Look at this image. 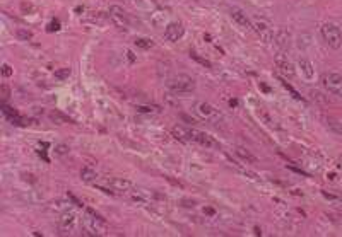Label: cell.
<instances>
[{
    "label": "cell",
    "instance_id": "10",
    "mask_svg": "<svg viewBox=\"0 0 342 237\" xmlns=\"http://www.w3.org/2000/svg\"><path fill=\"white\" fill-rule=\"evenodd\" d=\"M58 227L62 234H74V230L77 229V215L74 212H65L60 217Z\"/></svg>",
    "mask_w": 342,
    "mask_h": 237
},
{
    "label": "cell",
    "instance_id": "6",
    "mask_svg": "<svg viewBox=\"0 0 342 237\" xmlns=\"http://www.w3.org/2000/svg\"><path fill=\"white\" fill-rule=\"evenodd\" d=\"M322 86L334 96H342V75L341 74L328 72L322 75Z\"/></svg>",
    "mask_w": 342,
    "mask_h": 237
},
{
    "label": "cell",
    "instance_id": "11",
    "mask_svg": "<svg viewBox=\"0 0 342 237\" xmlns=\"http://www.w3.org/2000/svg\"><path fill=\"white\" fill-rule=\"evenodd\" d=\"M231 17H233V21L236 22V24L240 26V28L246 29V31L253 29L252 21H250L248 15H246L245 12L242 11V9H238V7H233V9H231Z\"/></svg>",
    "mask_w": 342,
    "mask_h": 237
},
{
    "label": "cell",
    "instance_id": "20",
    "mask_svg": "<svg viewBox=\"0 0 342 237\" xmlns=\"http://www.w3.org/2000/svg\"><path fill=\"white\" fill-rule=\"evenodd\" d=\"M68 75H70V69H67V67H64V69L55 70V79H58V80H65V79H68Z\"/></svg>",
    "mask_w": 342,
    "mask_h": 237
},
{
    "label": "cell",
    "instance_id": "24",
    "mask_svg": "<svg viewBox=\"0 0 342 237\" xmlns=\"http://www.w3.org/2000/svg\"><path fill=\"white\" fill-rule=\"evenodd\" d=\"M60 29V22L58 21H53V22H50V26H48V31L50 32H53V31H58Z\"/></svg>",
    "mask_w": 342,
    "mask_h": 237
},
{
    "label": "cell",
    "instance_id": "26",
    "mask_svg": "<svg viewBox=\"0 0 342 237\" xmlns=\"http://www.w3.org/2000/svg\"><path fill=\"white\" fill-rule=\"evenodd\" d=\"M17 34H19V36H21V38H24V40H29V38H31V32H24V31H19L17 32Z\"/></svg>",
    "mask_w": 342,
    "mask_h": 237
},
{
    "label": "cell",
    "instance_id": "3",
    "mask_svg": "<svg viewBox=\"0 0 342 237\" xmlns=\"http://www.w3.org/2000/svg\"><path fill=\"white\" fill-rule=\"evenodd\" d=\"M195 113H197L202 119H205V121H209V123H214V125L223 121V115H221L219 109L214 108V106L209 104V103H205V101H198L197 104H195Z\"/></svg>",
    "mask_w": 342,
    "mask_h": 237
},
{
    "label": "cell",
    "instance_id": "14",
    "mask_svg": "<svg viewBox=\"0 0 342 237\" xmlns=\"http://www.w3.org/2000/svg\"><path fill=\"white\" fill-rule=\"evenodd\" d=\"M289 32L286 31V29H279L277 36H276V43L279 44V46L282 48V50H286V48H289Z\"/></svg>",
    "mask_w": 342,
    "mask_h": 237
},
{
    "label": "cell",
    "instance_id": "15",
    "mask_svg": "<svg viewBox=\"0 0 342 237\" xmlns=\"http://www.w3.org/2000/svg\"><path fill=\"white\" fill-rule=\"evenodd\" d=\"M81 178H82L86 183H91V184H94L96 183V179L99 176H98V173L94 171V169H91V167H84L82 171H81Z\"/></svg>",
    "mask_w": 342,
    "mask_h": 237
},
{
    "label": "cell",
    "instance_id": "19",
    "mask_svg": "<svg viewBox=\"0 0 342 237\" xmlns=\"http://www.w3.org/2000/svg\"><path fill=\"white\" fill-rule=\"evenodd\" d=\"M133 43H135L139 48H144V50H149V48L154 46V43H152L151 40H147V38H137Z\"/></svg>",
    "mask_w": 342,
    "mask_h": 237
},
{
    "label": "cell",
    "instance_id": "21",
    "mask_svg": "<svg viewBox=\"0 0 342 237\" xmlns=\"http://www.w3.org/2000/svg\"><path fill=\"white\" fill-rule=\"evenodd\" d=\"M190 57L194 58V60H197L198 63H202V65H204V67H209V69H211V67H212V63H211L209 60H205V58H200L197 53H190Z\"/></svg>",
    "mask_w": 342,
    "mask_h": 237
},
{
    "label": "cell",
    "instance_id": "17",
    "mask_svg": "<svg viewBox=\"0 0 342 237\" xmlns=\"http://www.w3.org/2000/svg\"><path fill=\"white\" fill-rule=\"evenodd\" d=\"M50 118L53 119L57 125H64V123H72L68 118H65L64 115H60L58 111H53V113H50Z\"/></svg>",
    "mask_w": 342,
    "mask_h": 237
},
{
    "label": "cell",
    "instance_id": "8",
    "mask_svg": "<svg viewBox=\"0 0 342 237\" xmlns=\"http://www.w3.org/2000/svg\"><path fill=\"white\" fill-rule=\"evenodd\" d=\"M183 34H185V26H183V22H180V21L169 22L164 29V38L168 41H173V43L178 40H181Z\"/></svg>",
    "mask_w": 342,
    "mask_h": 237
},
{
    "label": "cell",
    "instance_id": "2",
    "mask_svg": "<svg viewBox=\"0 0 342 237\" xmlns=\"http://www.w3.org/2000/svg\"><path fill=\"white\" fill-rule=\"evenodd\" d=\"M166 86H168V89L173 94H190L195 90V80L190 75L177 74L171 79H168Z\"/></svg>",
    "mask_w": 342,
    "mask_h": 237
},
{
    "label": "cell",
    "instance_id": "22",
    "mask_svg": "<svg viewBox=\"0 0 342 237\" xmlns=\"http://www.w3.org/2000/svg\"><path fill=\"white\" fill-rule=\"evenodd\" d=\"M68 150H70V148H68V145H57V147H55V152H57L58 155L68 154Z\"/></svg>",
    "mask_w": 342,
    "mask_h": 237
},
{
    "label": "cell",
    "instance_id": "4",
    "mask_svg": "<svg viewBox=\"0 0 342 237\" xmlns=\"http://www.w3.org/2000/svg\"><path fill=\"white\" fill-rule=\"evenodd\" d=\"M188 133H190V144H198L205 148H211V150H217L221 147L219 142L212 135H209V133L200 132V130L195 128H188Z\"/></svg>",
    "mask_w": 342,
    "mask_h": 237
},
{
    "label": "cell",
    "instance_id": "7",
    "mask_svg": "<svg viewBox=\"0 0 342 237\" xmlns=\"http://www.w3.org/2000/svg\"><path fill=\"white\" fill-rule=\"evenodd\" d=\"M252 26L262 41L270 43V41L274 40V29H272V24H270L269 21H265V19H253Z\"/></svg>",
    "mask_w": 342,
    "mask_h": 237
},
{
    "label": "cell",
    "instance_id": "23",
    "mask_svg": "<svg viewBox=\"0 0 342 237\" xmlns=\"http://www.w3.org/2000/svg\"><path fill=\"white\" fill-rule=\"evenodd\" d=\"M2 75H4V77H11V75H12L11 65H7V63L2 65Z\"/></svg>",
    "mask_w": 342,
    "mask_h": 237
},
{
    "label": "cell",
    "instance_id": "16",
    "mask_svg": "<svg viewBox=\"0 0 342 237\" xmlns=\"http://www.w3.org/2000/svg\"><path fill=\"white\" fill-rule=\"evenodd\" d=\"M236 154L240 155L242 159H245L246 162H250V164H257V162H259V159H257L255 155L250 154V152L246 150V148H243V147H236Z\"/></svg>",
    "mask_w": 342,
    "mask_h": 237
},
{
    "label": "cell",
    "instance_id": "1",
    "mask_svg": "<svg viewBox=\"0 0 342 237\" xmlns=\"http://www.w3.org/2000/svg\"><path fill=\"white\" fill-rule=\"evenodd\" d=\"M108 225L99 215L87 208L86 215L82 217V236H106Z\"/></svg>",
    "mask_w": 342,
    "mask_h": 237
},
{
    "label": "cell",
    "instance_id": "25",
    "mask_svg": "<svg viewBox=\"0 0 342 237\" xmlns=\"http://www.w3.org/2000/svg\"><path fill=\"white\" fill-rule=\"evenodd\" d=\"M9 94H11V92H9V87H7V86H5V84H4V86H2V97H4V101H5V99H7V97H9Z\"/></svg>",
    "mask_w": 342,
    "mask_h": 237
},
{
    "label": "cell",
    "instance_id": "9",
    "mask_svg": "<svg viewBox=\"0 0 342 237\" xmlns=\"http://www.w3.org/2000/svg\"><path fill=\"white\" fill-rule=\"evenodd\" d=\"M110 19H112V22L116 28H120V29L129 28V15H127V12L123 11L122 7H118V5H112V7H110Z\"/></svg>",
    "mask_w": 342,
    "mask_h": 237
},
{
    "label": "cell",
    "instance_id": "12",
    "mask_svg": "<svg viewBox=\"0 0 342 237\" xmlns=\"http://www.w3.org/2000/svg\"><path fill=\"white\" fill-rule=\"evenodd\" d=\"M276 63H277V69L281 70V74H284L289 79L294 77V67H293V63L289 60H286L284 57H277L276 58Z\"/></svg>",
    "mask_w": 342,
    "mask_h": 237
},
{
    "label": "cell",
    "instance_id": "13",
    "mask_svg": "<svg viewBox=\"0 0 342 237\" xmlns=\"http://www.w3.org/2000/svg\"><path fill=\"white\" fill-rule=\"evenodd\" d=\"M171 135L177 138L178 142H183V144H190V133H188V128L181 125H177L171 128Z\"/></svg>",
    "mask_w": 342,
    "mask_h": 237
},
{
    "label": "cell",
    "instance_id": "5",
    "mask_svg": "<svg viewBox=\"0 0 342 237\" xmlns=\"http://www.w3.org/2000/svg\"><path fill=\"white\" fill-rule=\"evenodd\" d=\"M322 36H324L325 43H327L330 48H334V50L341 48V44H342V32H341V29H339V26L332 24V22H327V24H324V26H322Z\"/></svg>",
    "mask_w": 342,
    "mask_h": 237
},
{
    "label": "cell",
    "instance_id": "18",
    "mask_svg": "<svg viewBox=\"0 0 342 237\" xmlns=\"http://www.w3.org/2000/svg\"><path fill=\"white\" fill-rule=\"evenodd\" d=\"M299 65H301L303 72H305V75L308 77V79H311L313 77V70H311V63L308 60H299Z\"/></svg>",
    "mask_w": 342,
    "mask_h": 237
}]
</instances>
